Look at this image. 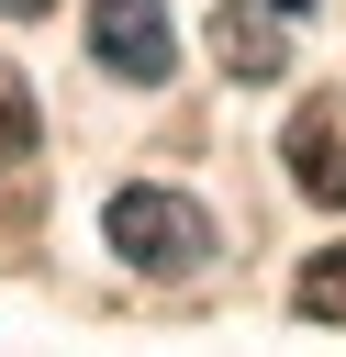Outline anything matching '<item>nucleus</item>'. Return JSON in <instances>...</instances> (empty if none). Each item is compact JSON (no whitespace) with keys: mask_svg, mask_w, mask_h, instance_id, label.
<instances>
[{"mask_svg":"<svg viewBox=\"0 0 346 357\" xmlns=\"http://www.w3.org/2000/svg\"><path fill=\"white\" fill-rule=\"evenodd\" d=\"M279 156H290V178H301V201H324V212H346V112H324V100H301V112H290V134H279Z\"/></svg>","mask_w":346,"mask_h":357,"instance_id":"20e7f679","label":"nucleus"},{"mask_svg":"<svg viewBox=\"0 0 346 357\" xmlns=\"http://www.w3.org/2000/svg\"><path fill=\"white\" fill-rule=\"evenodd\" d=\"M89 56H100L112 78L156 89V78L179 67V22H167V0H89Z\"/></svg>","mask_w":346,"mask_h":357,"instance_id":"f03ea898","label":"nucleus"},{"mask_svg":"<svg viewBox=\"0 0 346 357\" xmlns=\"http://www.w3.org/2000/svg\"><path fill=\"white\" fill-rule=\"evenodd\" d=\"M45 145V112H33V78L0 56V156H33Z\"/></svg>","mask_w":346,"mask_h":357,"instance_id":"423d86ee","label":"nucleus"},{"mask_svg":"<svg viewBox=\"0 0 346 357\" xmlns=\"http://www.w3.org/2000/svg\"><path fill=\"white\" fill-rule=\"evenodd\" d=\"M212 56L234 89L290 78V0H212Z\"/></svg>","mask_w":346,"mask_h":357,"instance_id":"7ed1b4c3","label":"nucleus"},{"mask_svg":"<svg viewBox=\"0 0 346 357\" xmlns=\"http://www.w3.org/2000/svg\"><path fill=\"white\" fill-rule=\"evenodd\" d=\"M100 234H112V257H123V268H145V279H190V268L212 257V212H201L190 190H156V178L112 190Z\"/></svg>","mask_w":346,"mask_h":357,"instance_id":"f257e3e1","label":"nucleus"},{"mask_svg":"<svg viewBox=\"0 0 346 357\" xmlns=\"http://www.w3.org/2000/svg\"><path fill=\"white\" fill-rule=\"evenodd\" d=\"M0 11H11V22H22V11H56V0H0Z\"/></svg>","mask_w":346,"mask_h":357,"instance_id":"0eeeda50","label":"nucleus"},{"mask_svg":"<svg viewBox=\"0 0 346 357\" xmlns=\"http://www.w3.org/2000/svg\"><path fill=\"white\" fill-rule=\"evenodd\" d=\"M290 312H301V324H346V245H324V257L290 279Z\"/></svg>","mask_w":346,"mask_h":357,"instance_id":"39448f33","label":"nucleus"}]
</instances>
